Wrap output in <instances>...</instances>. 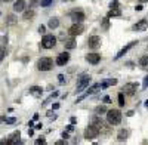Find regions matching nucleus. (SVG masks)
I'll use <instances>...</instances> for the list:
<instances>
[{
  "label": "nucleus",
  "mask_w": 148,
  "mask_h": 145,
  "mask_svg": "<svg viewBox=\"0 0 148 145\" xmlns=\"http://www.w3.org/2000/svg\"><path fill=\"white\" fill-rule=\"evenodd\" d=\"M58 80H59V83H61V84H62V83L65 81V77H64L62 74H59V76H58Z\"/></svg>",
  "instance_id": "nucleus-35"
},
{
  "label": "nucleus",
  "mask_w": 148,
  "mask_h": 145,
  "mask_svg": "<svg viewBox=\"0 0 148 145\" xmlns=\"http://www.w3.org/2000/svg\"><path fill=\"white\" fill-rule=\"evenodd\" d=\"M135 9H136V10H142V6H141V5H138V6L135 8Z\"/></svg>",
  "instance_id": "nucleus-44"
},
{
  "label": "nucleus",
  "mask_w": 148,
  "mask_h": 145,
  "mask_svg": "<svg viewBox=\"0 0 148 145\" xmlns=\"http://www.w3.org/2000/svg\"><path fill=\"white\" fill-rule=\"evenodd\" d=\"M120 15H121L120 9H110V12H108V18H114V16H120Z\"/></svg>",
  "instance_id": "nucleus-22"
},
{
  "label": "nucleus",
  "mask_w": 148,
  "mask_h": 145,
  "mask_svg": "<svg viewBox=\"0 0 148 145\" xmlns=\"http://www.w3.org/2000/svg\"><path fill=\"white\" fill-rule=\"evenodd\" d=\"M42 93H43V89H42V88H39V86H33V88H30V95L36 96V98L42 96Z\"/></svg>",
  "instance_id": "nucleus-17"
},
{
  "label": "nucleus",
  "mask_w": 148,
  "mask_h": 145,
  "mask_svg": "<svg viewBox=\"0 0 148 145\" xmlns=\"http://www.w3.org/2000/svg\"><path fill=\"white\" fill-rule=\"evenodd\" d=\"M127 136H129V132H127V130H125V129H121V130L119 132V135H117V139L121 142V141H126V139H127Z\"/></svg>",
  "instance_id": "nucleus-19"
},
{
  "label": "nucleus",
  "mask_w": 148,
  "mask_h": 145,
  "mask_svg": "<svg viewBox=\"0 0 148 145\" xmlns=\"http://www.w3.org/2000/svg\"><path fill=\"white\" fill-rule=\"evenodd\" d=\"M145 107H147V108H148V101H145Z\"/></svg>",
  "instance_id": "nucleus-46"
},
{
  "label": "nucleus",
  "mask_w": 148,
  "mask_h": 145,
  "mask_svg": "<svg viewBox=\"0 0 148 145\" xmlns=\"http://www.w3.org/2000/svg\"><path fill=\"white\" fill-rule=\"evenodd\" d=\"M5 122H6V124H14V123L16 122V118H15V117H6Z\"/></svg>",
  "instance_id": "nucleus-30"
},
{
  "label": "nucleus",
  "mask_w": 148,
  "mask_h": 145,
  "mask_svg": "<svg viewBox=\"0 0 148 145\" xmlns=\"http://www.w3.org/2000/svg\"><path fill=\"white\" fill-rule=\"evenodd\" d=\"M45 142H46V139H45V138H39V139L36 141V144H45Z\"/></svg>",
  "instance_id": "nucleus-37"
},
{
  "label": "nucleus",
  "mask_w": 148,
  "mask_h": 145,
  "mask_svg": "<svg viewBox=\"0 0 148 145\" xmlns=\"http://www.w3.org/2000/svg\"><path fill=\"white\" fill-rule=\"evenodd\" d=\"M107 120H108V123L111 126L120 124V122H121V113H120V110H116V108L108 110L107 111Z\"/></svg>",
  "instance_id": "nucleus-1"
},
{
  "label": "nucleus",
  "mask_w": 148,
  "mask_h": 145,
  "mask_svg": "<svg viewBox=\"0 0 148 145\" xmlns=\"http://www.w3.org/2000/svg\"><path fill=\"white\" fill-rule=\"evenodd\" d=\"M125 104H126V101H125V93L120 92V93H119V105H120V107H125Z\"/></svg>",
  "instance_id": "nucleus-26"
},
{
  "label": "nucleus",
  "mask_w": 148,
  "mask_h": 145,
  "mask_svg": "<svg viewBox=\"0 0 148 145\" xmlns=\"http://www.w3.org/2000/svg\"><path fill=\"white\" fill-rule=\"evenodd\" d=\"M98 135H99V129H98L96 126L90 124L84 129V138L88 139V141H92L95 138H98Z\"/></svg>",
  "instance_id": "nucleus-4"
},
{
  "label": "nucleus",
  "mask_w": 148,
  "mask_h": 145,
  "mask_svg": "<svg viewBox=\"0 0 148 145\" xmlns=\"http://www.w3.org/2000/svg\"><path fill=\"white\" fill-rule=\"evenodd\" d=\"M148 88V76L144 79V83H142V89H147Z\"/></svg>",
  "instance_id": "nucleus-33"
},
{
  "label": "nucleus",
  "mask_w": 148,
  "mask_h": 145,
  "mask_svg": "<svg viewBox=\"0 0 148 145\" xmlns=\"http://www.w3.org/2000/svg\"><path fill=\"white\" fill-rule=\"evenodd\" d=\"M15 22H16V18H15L14 14H10V15L6 16V24H8V25H14Z\"/></svg>",
  "instance_id": "nucleus-24"
},
{
  "label": "nucleus",
  "mask_w": 148,
  "mask_h": 145,
  "mask_svg": "<svg viewBox=\"0 0 148 145\" xmlns=\"http://www.w3.org/2000/svg\"><path fill=\"white\" fill-rule=\"evenodd\" d=\"M25 0H15V3H14V12H24L25 10Z\"/></svg>",
  "instance_id": "nucleus-14"
},
{
  "label": "nucleus",
  "mask_w": 148,
  "mask_h": 145,
  "mask_svg": "<svg viewBox=\"0 0 148 145\" xmlns=\"http://www.w3.org/2000/svg\"><path fill=\"white\" fill-rule=\"evenodd\" d=\"M36 129H42V123H37L36 124Z\"/></svg>",
  "instance_id": "nucleus-43"
},
{
  "label": "nucleus",
  "mask_w": 148,
  "mask_h": 145,
  "mask_svg": "<svg viewBox=\"0 0 148 145\" xmlns=\"http://www.w3.org/2000/svg\"><path fill=\"white\" fill-rule=\"evenodd\" d=\"M70 61V53L68 52H62V53H59L58 56H56V65H59V67H62V65H65L67 62Z\"/></svg>",
  "instance_id": "nucleus-8"
},
{
  "label": "nucleus",
  "mask_w": 148,
  "mask_h": 145,
  "mask_svg": "<svg viewBox=\"0 0 148 145\" xmlns=\"http://www.w3.org/2000/svg\"><path fill=\"white\" fill-rule=\"evenodd\" d=\"M114 84H117V79H110V80L101 83V89H105L108 86H114Z\"/></svg>",
  "instance_id": "nucleus-20"
},
{
  "label": "nucleus",
  "mask_w": 148,
  "mask_h": 145,
  "mask_svg": "<svg viewBox=\"0 0 148 145\" xmlns=\"http://www.w3.org/2000/svg\"><path fill=\"white\" fill-rule=\"evenodd\" d=\"M99 88H101V83H95L92 88H89V89H88V92H86V93H88V95H90V93L96 92V89H99Z\"/></svg>",
  "instance_id": "nucleus-25"
},
{
  "label": "nucleus",
  "mask_w": 148,
  "mask_h": 145,
  "mask_svg": "<svg viewBox=\"0 0 148 145\" xmlns=\"http://www.w3.org/2000/svg\"><path fill=\"white\" fill-rule=\"evenodd\" d=\"M83 31H84V25H82V22H74L68 30V33L71 36H80V34H83Z\"/></svg>",
  "instance_id": "nucleus-7"
},
{
  "label": "nucleus",
  "mask_w": 148,
  "mask_h": 145,
  "mask_svg": "<svg viewBox=\"0 0 148 145\" xmlns=\"http://www.w3.org/2000/svg\"><path fill=\"white\" fill-rule=\"evenodd\" d=\"M52 2H53V0H42L40 5H42L43 8H47V6H51V5H52Z\"/></svg>",
  "instance_id": "nucleus-29"
},
{
  "label": "nucleus",
  "mask_w": 148,
  "mask_h": 145,
  "mask_svg": "<svg viewBox=\"0 0 148 145\" xmlns=\"http://www.w3.org/2000/svg\"><path fill=\"white\" fill-rule=\"evenodd\" d=\"M136 90H138V83H133V81L126 83L125 86L121 88V92L125 93V95H129V96L135 95V93H136Z\"/></svg>",
  "instance_id": "nucleus-6"
},
{
  "label": "nucleus",
  "mask_w": 148,
  "mask_h": 145,
  "mask_svg": "<svg viewBox=\"0 0 148 145\" xmlns=\"http://www.w3.org/2000/svg\"><path fill=\"white\" fill-rule=\"evenodd\" d=\"M3 2H6V3H8V2H12V0H3Z\"/></svg>",
  "instance_id": "nucleus-47"
},
{
  "label": "nucleus",
  "mask_w": 148,
  "mask_h": 145,
  "mask_svg": "<svg viewBox=\"0 0 148 145\" xmlns=\"http://www.w3.org/2000/svg\"><path fill=\"white\" fill-rule=\"evenodd\" d=\"M5 56H6V49H5V46H0V62L5 59Z\"/></svg>",
  "instance_id": "nucleus-28"
},
{
  "label": "nucleus",
  "mask_w": 148,
  "mask_h": 145,
  "mask_svg": "<svg viewBox=\"0 0 148 145\" xmlns=\"http://www.w3.org/2000/svg\"><path fill=\"white\" fill-rule=\"evenodd\" d=\"M55 44H56V37L52 34H46L42 39V47L43 49H52Z\"/></svg>",
  "instance_id": "nucleus-3"
},
{
  "label": "nucleus",
  "mask_w": 148,
  "mask_h": 145,
  "mask_svg": "<svg viewBox=\"0 0 148 145\" xmlns=\"http://www.w3.org/2000/svg\"><path fill=\"white\" fill-rule=\"evenodd\" d=\"M92 124H93V126H96L98 129H99V127L102 126V120H101L99 117H98V114H96V116L92 118Z\"/></svg>",
  "instance_id": "nucleus-23"
},
{
  "label": "nucleus",
  "mask_w": 148,
  "mask_h": 145,
  "mask_svg": "<svg viewBox=\"0 0 148 145\" xmlns=\"http://www.w3.org/2000/svg\"><path fill=\"white\" fill-rule=\"evenodd\" d=\"M108 110H107V107L105 105H98L96 108H95V114H98V116H101V114H104V113H107Z\"/></svg>",
  "instance_id": "nucleus-21"
},
{
  "label": "nucleus",
  "mask_w": 148,
  "mask_h": 145,
  "mask_svg": "<svg viewBox=\"0 0 148 145\" xmlns=\"http://www.w3.org/2000/svg\"><path fill=\"white\" fill-rule=\"evenodd\" d=\"M42 2V0H31V2H30V8H34L36 5H39Z\"/></svg>",
  "instance_id": "nucleus-32"
},
{
  "label": "nucleus",
  "mask_w": 148,
  "mask_h": 145,
  "mask_svg": "<svg viewBox=\"0 0 148 145\" xmlns=\"http://www.w3.org/2000/svg\"><path fill=\"white\" fill-rule=\"evenodd\" d=\"M37 30H39V33H40V34H43V33H45V30H46V27L42 24V25H39V28H37Z\"/></svg>",
  "instance_id": "nucleus-34"
},
{
  "label": "nucleus",
  "mask_w": 148,
  "mask_h": 145,
  "mask_svg": "<svg viewBox=\"0 0 148 145\" xmlns=\"http://www.w3.org/2000/svg\"><path fill=\"white\" fill-rule=\"evenodd\" d=\"M33 133H34V130L30 127V129H28V135H30V136H33Z\"/></svg>",
  "instance_id": "nucleus-40"
},
{
  "label": "nucleus",
  "mask_w": 148,
  "mask_h": 145,
  "mask_svg": "<svg viewBox=\"0 0 148 145\" xmlns=\"http://www.w3.org/2000/svg\"><path fill=\"white\" fill-rule=\"evenodd\" d=\"M73 129H74V126H73V123H71V124H68V126H67V130H68V132H71V130H73Z\"/></svg>",
  "instance_id": "nucleus-38"
},
{
  "label": "nucleus",
  "mask_w": 148,
  "mask_h": 145,
  "mask_svg": "<svg viewBox=\"0 0 148 145\" xmlns=\"http://www.w3.org/2000/svg\"><path fill=\"white\" fill-rule=\"evenodd\" d=\"M86 61H88L89 64L96 65L98 62L101 61V55L99 53H88V55H86Z\"/></svg>",
  "instance_id": "nucleus-12"
},
{
  "label": "nucleus",
  "mask_w": 148,
  "mask_h": 145,
  "mask_svg": "<svg viewBox=\"0 0 148 145\" xmlns=\"http://www.w3.org/2000/svg\"><path fill=\"white\" fill-rule=\"evenodd\" d=\"M136 43H138L136 40H133V42H130V43H127V44H126V46H125V47H123V49H121V51H120V52H119V53H117V55L114 56V59H120V58H121L123 55H125V53H127V52H129V51L132 49V47H133V46H136Z\"/></svg>",
  "instance_id": "nucleus-10"
},
{
  "label": "nucleus",
  "mask_w": 148,
  "mask_h": 145,
  "mask_svg": "<svg viewBox=\"0 0 148 145\" xmlns=\"http://www.w3.org/2000/svg\"><path fill=\"white\" fill-rule=\"evenodd\" d=\"M88 44H89L90 49H96V47L101 46V37L99 36H90L88 39Z\"/></svg>",
  "instance_id": "nucleus-9"
},
{
  "label": "nucleus",
  "mask_w": 148,
  "mask_h": 145,
  "mask_svg": "<svg viewBox=\"0 0 148 145\" xmlns=\"http://www.w3.org/2000/svg\"><path fill=\"white\" fill-rule=\"evenodd\" d=\"M139 65H142V67H147L148 65V56L147 55L139 58Z\"/></svg>",
  "instance_id": "nucleus-27"
},
{
  "label": "nucleus",
  "mask_w": 148,
  "mask_h": 145,
  "mask_svg": "<svg viewBox=\"0 0 148 145\" xmlns=\"http://www.w3.org/2000/svg\"><path fill=\"white\" fill-rule=\"evenodd\" d=\"M47 27L51 28V30L58 28L59 27V19L58 18H51V19H49V22H47Z\"/></svg>",
  "instance_id": "nucleus-18"
},
{
  "label": "nucleus",
  "mask_w": 148,
  "mask_h": 145,
  "mask_svg": "<svg viewBox=\"0 0 148 145\" xmlns=\"http://www.w3.org/2000/svg\"><path fill=\"white\" fill-rule=\"evenodd\" d=\"M58 108H59V104H58V102L52 105V110H58Z\"/></svg>",
  "instance_id": "nucleus-39"
},
{
  "label": "nucleus",
  "mask_w": 148,
  "mask_h": 145,
  "mask_svg": "<svg viewBox=\"0 0 148 145\" xmlns=\"http://www.w3.org/2000/svg\"><path fill=\"white\" fill-rule=\"evenodd\" d=\"M36 120H39V114H34V117H33V122H36Z\"/></svg>",
  "instance_id": "nucleus-41"
},
{
  "label": "nucleus",
  "mask_w": 148,
  "mask_h": 145,
  "mask_svg": "<svg viewBox=\"0 0 148 145\" xmlns=\"http://www.w3.org/2000/svg\"><path fill=\"white\" fill-rule=\"evenodd\" d=\"M34 15H36L34 9H33V8H30V9H27V10H24V12H22V19H25V21H31V19L34 18Z\"/></svg>",
  "instance_id": "nucleus-15"
},
{
  "label": "nucleus",
  "mask_w": 148,
  "mask_h": 145,
  "mask_svg": "<svg viewBox=\"0 0 148 145\" xmlns=\"http://www.w3.org/2000/svg\"><path fill=\"white\" fill-rule=\"evenodd\" d=\"M0 15H2V14H0Z\"/></svg>",
  "instance_id": "nucleus-48"
},
{
  "label": "nucleus",
  "mask_w": 148,
  "mask_h": 145,
  "mask_svg": "<svg viewBox=\"0 0 148 145\" xmlns=\"http://www.w3.org/2000/svg\"><path fill=\"white\" fill-rule=\"evenodd\" d=\"M89 83H90V76H89V74H84V76H82V77L79 79V81H77V88H76V92H77V93L83 92L86 88L89 86Z\"/></svg>",
  "instance_id": "nucleus-5"
},
{
  "label": "nucleus",
  "mask_w": 148,
  "mask_h": 145,
  "mask_svg": "<svg viewBox=\"0 0 148 145\" xmlns=\"http://www.w3.org/2000/svg\"><path fill=\"white\" fill-rule=\"evenodd\" d=\"M110 8H111V9H119V0H114V2H111Z\"/></svg>",
  "instance_id": "nucleus-31"
},
{
  "label": "nucleus",
  "mask_w": 148,
  "mask_h": 145,
  "mask_svg": "<svg viewBox=\"0 0 148 145\" xmlns=\"http://www.w3.org/2000/svg\"><path fill=\"white\" fill-rule=\"evenodd\" d=\"M147 27H148V19H141V21H138L136 24L133 25V30L135 31H145L147 30Z\"/></svg>",
  "instance_id": "nucleus-13"
},
{
  "label": "nucleus",
  "mask_w": 148,
  "mask_h": 145,
  "mask_svg": "<svg viewBox=\"0 0 148 145\" xmlns=\"http://www.w3.org/2000/svg\"><path fill=\"white\" fill-rule=\"evenodd\" d=\"M62 138H64V139H67V138H68V133H67V132H64V133H62Z\"/></svg>",
  "instance_id": "nucleus-42"
},
{
  "label": "nucleus",
  "mask_w": 148,
  "mask_h": 145,
  "mask_svg": "<svg viewBox=\"0 0 148 145\" xmlns=\"http://www.w3.org/2000/svg\"><path fill=\"white\" fill-rule=\"evenodd\" d=\"M139 2H141V3H145V2H148V0H139Z\"/></svg>",
  "instance_id": "nucleus-45"
},
{
  "label": "nucleus",
  "mask_w": 148,
  "mask_h": 145,
  "mask_svg": "<svg viewBox=\"0 0 148 145\" xmlns=\"http://www.w3.org/2000/svg\"><path fill=\"white\" fill-rule=\"evenodd\" d=\"M64 46H65V49H74L76 47V39H74V36L64 40Z\"/></svg>",
  "instance_id": "nucleus-16"
},
{
  "label": "nucleus",
  "mask_w": 148,
  "mask_h": 145,
  "mask_svg": "<svg viewBox=\"0 0 148 145\" xmlns=\"http://www.w3.org/2000/svg\"><path fill=\"white\" fill-rule=\"evenodd\" d=\"M36 67H37L39 71H49L53 67V61H52V58H49V56H43L37 61Z\"/></svg>",
  "instance_id": "nucleus-2"
},
{
  "label": "nucleus",
  "mask_w": 148,
  "mask_h": 145,
  "mask_svg": "<svg viewBox=\"0 0 148 145\" xmlns=\"http://www.w3.org/2000/svg\"><path fill=\"white\" fill-rule=\"evenodd\" d=\"M105 104H110L111 102V98H110V96H104V99H102Z\"/></svg>",
  "instance_id": "nucleus-36"
},
{
  "label": "nucleus",
  "mask_w": 148,
  "mask_h": 145,
  "mask_svg": "<svg viewBox=\"0 0 148 145\" xmlns=\"http://www.w3.org/2000/svg\"><path fill=\"white\" fill-rule=\"evenodd\" d=\"M71 19H73V22H83L84 21V14L82 10H74V12H71Z\"/></svg>",
  "instance_id": "nucleus-11"
}]
</instances>
